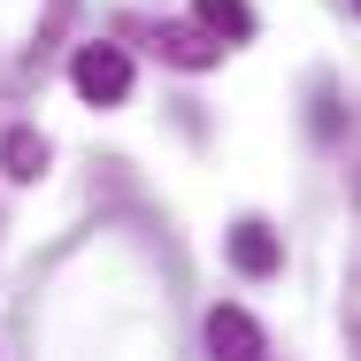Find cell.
Returning <instances> with one entry per match:
<instances>
[{
  "label": "cell",
  "mask_w": 361,
  "mask_h": 361,
  "mask_svg": "<svg viewBox=\"0 0 361 361\" xmlns=\"http://www.w3.org/2000/svg\"><path fill=\"white\" fill-rule=\"evenodd\" d=\"M70 85H77V100H92V108H116V100L131 92V54H123V47H77Z\"/></svg>",
  "instance_id": "1"
},
{
  "label": "cell",
  "mask_w": 361,
  "mask_h": 361,
  "mask_svg": "<svg viewBox=\"0 0 361 361\" xmlns=\"http://www.w3.org/2000/svg\"><path fill=\"white\" fill-rule=\"evenodd\" d=\"M154 54H161V62H177V70H216L223 39L208 31V23H185V16H177V23H161V31H154Z\"/></svg>",
  "instance_id": "2"
},
{
  "label": "cell",
  "mask_w": 361,
  "mask_h": 361,
  "mask_svg": "<svg viewBox=\"0 0 361 361\" xmlns=\"http://www.w3.org/2000/svg\"><path fill=\"white\" fill-rule=\"evenodd\" d=\"M208 361H262V323L246 307H208Z\"/></svg>",
  "instance_id": "3"
},
{
  "label": "cell",
  "mask_w": 361,
  "mask_h": 361,
  "mask_svg": "<svg viewBox=\"0 0 361 361\" xmlns=\"http://www.w3.org/2000/svg\"><path fill=\"white\" fill-rule=\"evenodd\" d=\"M231 262H238L246 277H277V269H285V246H277L269 223H238V231H231Z\"/></svg>",
  "instance_id": "4"
},
{
  "label": "cell",
  "mask_w": 361,
  "mask_h": 361,
  "mask_svg": "<svg viewBox=\"0 0 361 361\" xmlns=\"http://www.w3.org/2000/svg\"><path fill=\"white\" fill-rule=\"evenodd\" d=\"M0 169H8V177H16V185H31V177H39V169H47V139H39V131H31V123H16V131H8V139H0Z\"/></svg>",
  "instance_id": "5"
},
{
  "label": "cell",
  "mask_w": 361,
  "mask_h": 361,
  "mask_svg": "<svg viewBox=\"0 0 361 361\" xmlns=\"http://www.w3.org/2000/svg\"><path fill=\"white\" fill-rule=\"evenodd\" d=\"M200 23L216 31L223 47H246V39H254V8H246V0H200Z\"/></svg>",
  "instance_id": "6"
}]
</instances>
